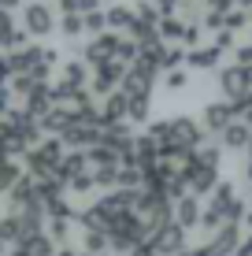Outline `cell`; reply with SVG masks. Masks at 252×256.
Here are the masks:
<instances>
[{
  "mask_svg": "<svg viewBox=\"0 0 252 256\" xmlns=\"http://www.w3.org/2000/svg\"><path fill=\"white\" fill-rule=\"evenodd\" d=\"M0 256H4V234H0Z\"/></svg>",
  "mask_w": 252,
  "mask_h": 256,
  "instance_id": "4",
  "label": "cell"
},
{
  "mask_svg": "<svg viewBox=\"0 0 252 256\" xmlns=\"http://www.w3.org/2000/svg\"><path fill=\"white\" fill-rule=\"evenodd\" d=\"M7 74V64H4V60H0V78H4Z\"/></svg>",
  "mask_w": 252,
  "mask_h": 256,
  "instance_id": "3",
  "label": "cell"
},
{
  "mask_svg": "<svg viewBox=\"0 0 252 256\" xmlns=\"http://www.w3.org/2000/svg\"><path fill=\"white\" fill-rule=\"evenodd\" d=\"M26 30L30 34H48L52 30V12L45 4H30L26 8Z\"/></svg>",
  "mask_w": 252,
  "mask_h": 256,
  "instance_id": "1",
  "label": "cell"
},
{
  "mask_svg": "<svg viewBox=\"0 0 252 256\" xmlns=\"http://www.w3.org/2000/svg\"><path fill=\"white\" fill-rule=\"evenodd\" d=\"M19 0H0V12H7V8H15Z\"/></svg>",
  "mask_w": 252,
  "mask_h": 256,
  "instance_id": "2",
  "label": "cell"
}]
</instances>
